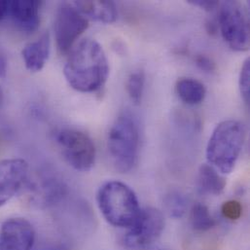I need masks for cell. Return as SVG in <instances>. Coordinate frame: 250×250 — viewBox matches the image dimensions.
<instances>
[{
  "mask_svg": "<svg viewBox=\"0 0 250 250\" xmlns=\"http://www.w3.org/2000/svg\"><path fill=\"white\" fill-rule=\"evenodd\" d=\"M63 73L70 87L80 93L101 90L108 78L109 64L100 43L85 39L77 44L70 51Z\"/></svg>",
  "mask_w": 250,
  "mask_h": 250,
  "instance_id": "6da1fadb",
  "label": "cell"
},
{
  "mask_svg": "<svg viewBox=\"0 0 250 250\" xmlns=\"http://www.w3.org/2000/svg\"><path fill=\"white\" fill-rule=\"evenodd\" d=\"M246 135V126L240 121L227 120L219 123L207 146L208 164L221 174L232 172L242 153Z\"/></svg>",
  "mask_w": 250,
  "mask_h": 250,
  "instance_id": "7a4b0ae2",
  "label": "cell"
},
{
  "mask_svg": "<svg viewBox=\"0 0 250 250\" xmlns=\"http://www.w3.org/2000/svg\"><path fill=\"white\" fill-rule=\"evenodd\" d=\"M97 203L104 219L118 228L129 227L141 209L134 191L116 180L105 182L100 187Z\"/></svg>",
  "mask_w": 250,
  "mask_h": 250,
  "instance_id": "3957f363",
  "label": "cell"
},
{
  "mask_svg": "<svg viewBox=\"0 0 250 250\" xmlns=\"http://www.w3.org/2000/svg\"><path fill=\"white\" fill-rule=\"evenodd\" d=\"M107 146L112 163L122 173L130 171L136 165L139 151V131L131 114H121L110 127Z\"/></svg>",
  "mask_w": 250,
  "mask_h": 250,
  "instance_id": "277c9868",
  "label": "cell"
},
{
  "mask_svg": "<svg viewBox=\"0 0 250 250\" xmlns=\"http://www.w3.org/2000/svg\"><path fill=\"white\" fill-rule=\"evenodd\" d=\"M56 142L63 159L72 168L86 172L94 167L97 150L87 133L76 128H62L56 133Z\"/></svg>",
  "mask_w": 250,
  "mask_h": 250,
  "instance_id": "5b68a950",
  "label": "cell"
},
{
  "mask_svg": "<svg viewBox=\"0 0 250 250\" xmlns=\"http://www.w3.org/2000/svg\"><path fill=\"white\" fill-rule=\"evenodd\" d=\"M218 16V25L224 41L234 51H248L250 24L243 5L238 1H224L219 5Z\"/></svg>",
  "mask_w": 250,
  "mask_h": 250,
  "instance_id": "8992f818",
  "label": "cell"
},
{
  "mask_svg": "<svg viewBox=\"0 0 250 250\" xmlns=\"http://www.w3.org/2000/svg\"><path fill=\"white\" fill-rule=\"evenodd\" d=\"M165 228L163 213L154 208L140 209L138 215L126 229L123 246L126 250H146L161 237Z\"/></svg>",
  "mask_w": 250,
  "mask_h": 250,
  "instance_id": "52a82bcc",
  "label": "cell"
},
{
  "mask_svg": "<svg viewBox=\"0 0 250 250\" xmlns=\"http://www.w3.org/2000/svg\"><path fill=\"white\" fill-rule=\"evenodd\" d=\"M88 19L72 4L62 3L55 17V40L61 54L69 53L78 38L88 28Z\"/></svg>",
  "mask_w": 250,
  "mask_h": 250,
  "instance_id": "ba28073f",
  "label": "cell"
},
{
  "mask_svg": "<svg viewBox=\"0 0 250 250\" xmlns=\"http://www.w3.org/2000/svg\"><path fill=\"white\" fill-rule=\"evenodd\" d=\"M29 167L25 160L13 158L0 161V208L27 183Z\"/></svg>",
  "mask_w": 250,
  "mask_h": 250,
  "instance_id": "9c48e42d",
  "label": "cell"
},
{
  "mask_svg": "<svg viewBox=\"0 0 250 250\" xmlns=\"http://www.w3.org/2000/svg\"><path fill=\"white\" fill-rule=\"evenodd\" d=\"M35 243L32 224L24 218H9L0 227V250H31Z\"/></svg>",
  "mask_w": 250,
  "mask_h": 250,
  "instance_id": "30bf717a",
  "label": "cell"
},
{
  "mask_svg": "<svg viewBox=\"0 0 250 250\" xmlns=\"http://www.w3.org/2000/svg\"><path fill=\"white\" fill-rule=\"evenodd\" d=\"M41 5L40 1H9V15L18 28L25 32H33L40 23Z\"/></svg>",
  "mask_w": 250,
  "mask_h": 250,
  "instance_id": "8fae6325",
  "label": "cell"
},
{
  "mask_svg": "<svg viewBox=\"0 0 250 250\" xmlns=\"http://www.w3.org/2000/svg\"><path fill=\"white\" fill-rule=\"evenodd\" d=\"M51 40L48 32L38 39L28 43L22 50L21 56L24 65L30 72H38L45 66L50 55Z\"/></svg>",
  "mask_w": 250,
  "mask_h": 250,
  "instance_id": "7c38bea8",
  "label": "cell"
},
{
  "mask_svg": "<svg viewBox=\"0 0 250 250\" xmlns=\"http://www.w3.org/2000/svg\"><path fill=\"white\" fill-rule=\"evenodd\" d=\"M75 8L85 17L103 23H112L118 18L117 7L112 1H75Z\"/></svg>",
  "mask_w": 250,
  "mask_h": 250,
  "instance_id": "4fadbf2b",
  "label": "cell"
},
{
  "mask_svg": "<svg viewBox=\"0 0 250 250\" xmlns=\"http://www.w3.org/2000/svg\"><path fill=\"white\" fill-rule=\"evenodd\" d=\"M197 183L200 193L208 196L222 194L227 185L223 174L209 164H204L200 167Z\"/></svg>",
  "mask_w": 250,
  "mask_h": 250,
  "instance_id": "5bb4252c",
  "label": "cell"
},
{
  "mask_svg": "<svg viewBox=\"0 0 250 250\" xmlns=\"http://www.w3.org/2000/svg\"><path fill=\"white\" fill-rule=\"evenodd\" d=\"M175 89L179 99L189 105L201 104L207 95L205 85L199 80L189 77L180 78L176 83Z\"/></svg>",
  "mask_w": 250,
  "mask_h": 250,
  "instance_id": "9a60e30c",
  "label": "cell"
},
{
  "mask_svg": "<svg viewBox=\"0 0 250 250\" xmlns=\"http://www.w3.org/2000/svg\"><path fill=\"white\" fill-rule=\"evenodd\" d=\"M34 199L40 205H51L59 200L65 192L63 183L55 179H44L33 187Z\"/></svg>",
  "mask_w": 250,
  "mask_h": 250,
  "instance_id": "2e32d148",
  "label": "cell"
},
{
  "mask_svg": "<svg viewBox=\"0 0 250 250\" xmlns=\"http://www.w3.org/2000/svg\"><path fill=\"white\" fill-rule=\"evenodd\" d=\"M190 222L193 229L198 232H207L215 226V220L208 208L200 203L195 204L192 207Z\"/></svg>",
  "mask_w": 250,
  "mask_h": 250,
  "instance_id": "e0dca14e",
  "label": "cell"
},
{
  "mask_svg": "<svg viewBox=\"0 0 250 250\" xmlns=\"http://www.w3.org/2000/svg\"><path fill=\"white\" fill-rule=\"evenodd\" d=\"M145 84V74L143 70L132 71L126 80V92L130 101L135 104H140L142 101Z\"/></svg>",
  "mask_w": 250,
  "mask_h": 250,
  "instance_id": "ac0fdd59",
  "label": "cell"
},
{
  "mask_svg": "<svg viewBox=\"0 0 250 250\" xmlns=\"http://www.w3.org/2000/svg\"><path fill=\"white\" fill-rule=\"evenodd\" d=\"M165 207L169 216L181 218L187 210V200L179 192H171L165 198Z\"/></svg>",
  "mask_w": 250,
  "mask_h": 250,
  "instance_id": "d6986e66",
  "label": "cell"
},
{
  "mask_svg": "<svg viewBox=\"0 0 250 250\" xmlns=\"http://www.w3.org/2000/svg\"><path fill=\"white\" fill-rule=\"evenodd\" d=\"M221 213L229 221L239 220L243 214V206L236 200L227 201L221 207Z\"/></svg>",
  "mask_w": 250,
  "mask_h": 250,
  "instance_id": "ffe728a7",
  "label": "cell"
},
{
  "mask_svg": "<svg viewBox=\"0 0 250 250\" xmlns=\"http://www.w3.org/2000/svg\"><path fill=\"white\" fill-rule=\"evenodd\" d=\"M250 59H248L241 69L240 74V90L243 100L247 104H250Z\"/></svg>",
  "mask_w": 250,
  "mask_h": 250,
  "instance_id": "44dd1931",
  "label": "cell"
},
{
  "mask_svg": "<svg viewBox=\"0 0 250 250\" xmlns=\"http://www.w3.org/2000/svg\"><path fill=\"white\" fill-rule=\"evenodd\" d=\"M196 63L197 65L204 71L206 72H211L215 69V64L214 62L207 56H204V55H200V56H197L196 58Z\"/></svg>",
  "mask_w": 250,
  "mask_h": 250,
  "instance_id": "7402d4cb",
  "label": "cell"
},
{
  "mask_svg": "<svg viewBox=\"0 0 250 250\" xmlns=\"http://www.w3.org/2000/svg\"><path fill=\"white\" fill-rule=\"evenodd\" d=\"M188 2L208 12L214 11L216 8H219V5H220L218 1H209V0H190Z\"/></svg>",
  "mask_w": 250,
  "mask_h": 250,
  "instance_id": "603a6c76",
  "label": "cell"
},
{
  "mask_svg": "<svg viewBox=\"0 0 250 250\" xmlns=\"http://www.w3.org/2000/svg\"><path fill=\"white\" fill-rule=\"evenodd\" d=\"M8 70V60L3 52V50L0 48V78H5Z\"/></svg>",
  "mask_w": 250,
  "mask_h": 250,
  "instance_id": "cb8c5ba5",
  "label": "cell"
},
{
  "mask_svg": "<svg viewBox=\"0 0 250 250\" xmlns=\"http://www.w3.org/2000/svg\"><path fill=\"white\" fill-rule=\"evenodd\" d=\"M9 15V1H0V22Z\"/></svg>",
  "mask_w": 250,
  "mask_h": 250,
  "instance_id": "d4e9b609",
  "label": "cell"
},
{
  "mask_svg": "<svg viewBox=\"0 0 250 250\" xmlns=\"http://www.w3.org/2000/svg\"><path fill=\"white\" fill-rule=\"evenodd\" d=\"M3 100H4V95H3V91H2V88L0 87V107L3 104Z\"/></svg>",
  "mask_w": 250,
  "mask_h": 250,
  "instance_id": "484cf974",
  "label": "cell"
}]
</instances>
